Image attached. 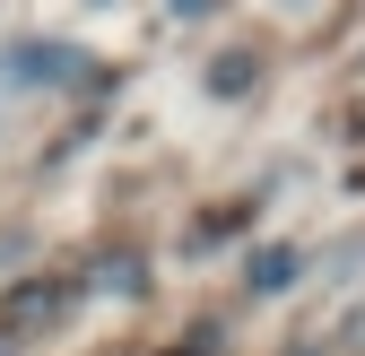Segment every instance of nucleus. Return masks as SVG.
Masks as SVG:
<instances>
[]
</instances>
